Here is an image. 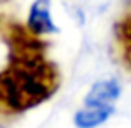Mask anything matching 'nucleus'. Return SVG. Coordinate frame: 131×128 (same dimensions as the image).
<instances>
[{
  "label": "nucleus",
  "instance_id": "1",
  "mask_svg": "<svg viewBox=\"0 0 131 128\" xmlns=\"http://www.w3.org/2000/svg\"><path fill=\"white\" fill-rule=\"evenodd\" d=\"M40 35L14 25L7 34L10 61L0 71V113L15 115L47 101L57 91L61 74L47 61Z\"/></svg>",
  "mask_w": 131,
  "mask_h": 128
},
{
  "label": "nucleus",
  "instance_id": "2",
  "mask_svg": "<svg viewBox=\"0 0 131 128\" xmlns=\"http://www.w3.org/2000/svg\"><path fill=\"white\" fill-rule=\"evenodd\" d=\"M27 27L37 35H46L57 32V27L50 17V0H35L30 7L27 19Z\"/></svg>",
  "mask_w": 131,
  "mask_h": 128
},
{
  "label": "nucleus",
  "instance_id": "5",
  "mask_svg": "<svg viewBox=\"0 0 131 128\" xmlns=\"http://www.w3.org/2000/svg\"><path fill=\"white\" fill-rule=\"evenodd\" d=\"M114 37H116V46L119 51L121 61L124 62V66L128 69H131V12L126 14L116 24Z\"/></svg>",
  "mask_w": 131,
  "mask_h": 128
},
{
  "label": "nucleus",
  "instance_id": "4",
  "mask_svg": "<svg viewBox=\"0 0 131 128\" xmlns=\"http://www.w3.org/2000/svg\"><path fill=\"white\" fill-rule=\"evenodd\" d=\"M113 111H114L113 106H88L86 105L82 110H79L76 113L74 123H76L77 128H96L108 120Z\"/></svg>",
  "mask_w": 131,
  "mask_h": 128
},
{
  "label": "nucleus",
  "instance_id": "3",
  "mask_svg": "<svg viewBox=\"0 0 131 128\" xmlns=\"http://www.w3.org/2000/svg\"><path fill=\"white\" fill-rule=\"evenodd\" d=\"M121 94V88L118 81L114 79H106V81H99L91 88L84 100V105L88 106H113Z\"/></svg>",
  "mask_w": 131,
  "mask_h": 128
}]
</instances>
